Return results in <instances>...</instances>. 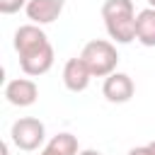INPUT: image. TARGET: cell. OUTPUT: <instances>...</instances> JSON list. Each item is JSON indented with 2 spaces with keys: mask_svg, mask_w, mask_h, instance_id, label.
I'll list each match as a JSON object with an SVG mask.
<instances>
[{
  "mask_svg": "<svg viewBox=\"0 0 155 155\" xmlns=\"http://www.w3.org/2000/svg\"><path fill=\"white\" fill-rule=\"evenodd\" d=\"M136 92V85L131 80V75L126 73H111L109 78H104V85H102V94L107 97V102L111 104H126Z\"/></svg>",
  "mask_w": 155,
  "mask_h": 155,
  "instance_id": "cell-5",
  "label": "cell"
},
{
  "mask_svg": "<svg viewBox=\"0 0 155 155\" xmlns=\"http://www.w3.org/2000/svg\"><path fill=\"white\" fill-rule=\"evenodd\" d=\"M2 155H10V148H7V143H2Z\"/></svg>",
  "mask_w": 155,
  "mask_h": 155,
  "instance_id": "cell-15",
  "label": "cell"
},
{
  "mask_svg": "<svg viewBox=\"0 0 155 155\" xmlns=\"http://www.w3.org/2000/svg\"><path fill=\"white\" fill-rule=\"evenodd\" d=\"M148 148H150V155H155V140H150V143H148Z\"/></svg>",
  "mask_w": 155,
  "mask_h": 155,
  "instance_id": "cell-14",
  "label": "cell"
},
{
  "mask_svg": "<svg viewBox=\"0 0 155 155\" xmlns=\"http://www.w3.org/2000/svg\"><path fill=\"white\" fill-rule=\"evenodd\" d=\"M90 80H92V73H90V68L85 65V61L80 56L65 61V65H63V85L70 92H85L90 87Z\"/></svg>",
  "mask_w": 155,
  "mask_h": 155,
  "instance_id": "cell-8",
  "label": "cell"
},
{
  "mask_svg": "<svg viewBox=\"0 0 155 155\" xmlns=\"http://www.w3.org/2000/svg\"><path fill=\"white\" fill-rule=\"evenodd\" d=\"M10 138H12V143L19 150L31 153V150H39L44 145V140H46V126L36 116H22V119H17L12 124Z\"/></svg>",
  "mask_w": 155,
  "mask_h": 155,
  "instance_id": "cell-4",
  "label": "cell"
},
{
  "mask_svg": "<svg viewBox=\"0 0 155 155\" xmlns=\"http://www.w3.org/2000/svg\"><path fill=\"white\" fill-rule=\"evenodd\" d=\"M126 155H150V148H148V143L145 145H138V148H131Z\"/></svg>",
  "mask_w": 155,
  "mask_h": 155,
  "instance_id": "cell-12",
  "label": "cell"
},
{
  "mask_svg": "<svg viewBox=\"0 0 155 155\" xmlns=\"http://www.w3.org/2000/svg\"><path fill=\"white\" fill-rule=\"evenodd\" d=\"M5 99L12 107H31L39 99V87L29 78H12L5 85Z\"/></svg>",
  "mask_w": 155,
  "mask_h": 155,
  "instance_id": "cell-6",
  "label": "cell"
},
{
  "mask_svg": "<svg viewBox=\"0 0 155 155\" xmlns=\"http://www.w3.org/2000/svg\"><path fill=\"white\" fill-rule=\"evenodd\" d=\"M136 39L143 46H155V7H145L136 15Z\"/></svg>",
  "mask_w": 155,
  "mask_h": 155,
  "instance_id": "cell-10",
  "label": "cell"
},
{
  "mask_svg": "<svg viewBox=\"0 0 155 155\" xmlns=\"http://www.w3.org/2000/svg\"><path fill=\"white\" fill-rule=\"evenodd\" d=\"M80 155H102V153L94 150V148H87V150H80Z\"/></svg>",
  "mask_w": 155,
  "mask_h": 155,
  "instance_id": "cell-13",
  "label": "cell"
},
{
  "mask_svg": "<svg viewBox=\"0 0 155 155\" xmlns=\"http://www.w3.org/2000/svg\"><path fill=\"white\" fill-rule=\"evenodd\" d=\"M80 58L90 68L92 78H109L111 73H116V65H119V51L107 39L87 41L80 51Z\"/></svg>",
  "mask_w": 155,
  "mask_h": 155,
  "instance_id": "cell-3",
  "label": "cell"
},
{
  "mask_svg": "<svg viewBox=\"0 0 155 155\" xmlns=\"http://www.w3.org/2000/svg\"><path fill=\"white\" fill-rule=\"evenodd\" d=\"M63 7H65V0H29L27 7H24V12H27V17H29L31 24L44 27V24L56 22L61 17Z\"/></svg>",
  "mask_w": 155,
  "mask_h": 155,
  "instance_id": "cell-7",
  "label": "cell"
},
{
  "mask_svg": "<svg viewBox=\"0 0 155 155\" xmlns=\"http://www.w3.org/2000/svg\"><path fill=\"white\" fill-rule=\"evenodd\" d=\"M136 7L131 0H104L102 19L107 34L116 44H131L136 39Z\"/></svg>",
  "mask_w": 155,
  "mask_h": 155,
  "instance_id": "cell-2",
  "label": "cell"
},
{
  "mask_svg": "<svg viewBox=\"0 0 155 155\" xmlns=\"http://www.w3.org/2000/svg\"><path fill=\"white\" fill-rule=\"evenodd\" d=\"M12 46L19 56V68L24 75L29 78H39L44 73H48L53 68V46L46 36V31L39 27V24H22L17 27L15 31V39H12Z\"/></svg>",
  "mask_w": 155,
  "mask_h": 155,
  "instance_id": "cell-1",
  "label": "cell"
},
{
  "mask_svg": "<svg viewBox=\"0 0 155 155\" xmlns=\"http://www.w3.org/2000/svg\"><path fill=\"white\" fill-rule=\"evenodd\" d=\"M41 155H80V145H78V138L68 131L63 133H56L41 150Z\"/></svg>",
  "mask_w": 155,
  "mask_h": 155,
  "instance_id": "cell-9",
  "label": "cell"
},
{
  "mask_svg": "<svg viewBox=\"0 0 155 155\" xmlns=\"http://www.w3.org/2000/svg\"><path fill=\"white\" fill-rule=\"evenodd\" d=\"M27 2L29 0H0V12L2 15H15L22 7H27Z\"/></svg>",
  "mask_w": 155,
  "mask_h": 155,
  "instance_id": "cell-11",
  "label": "cell"
},
{
  "mask_svg": "<svg viewBox=\"0 0 155 155\" xmlns=\"http://www.w3.org/2000/svg\"><path fill=\"white\" fill-rule=\"evenodd\" d=\"M148 7H155V0H148Z\"/></svg>",
  "mask_w": 155,
  "mask_h": 155,
  "instance_id": "cell-16",
  "label": "cell"
}]
</instances>
